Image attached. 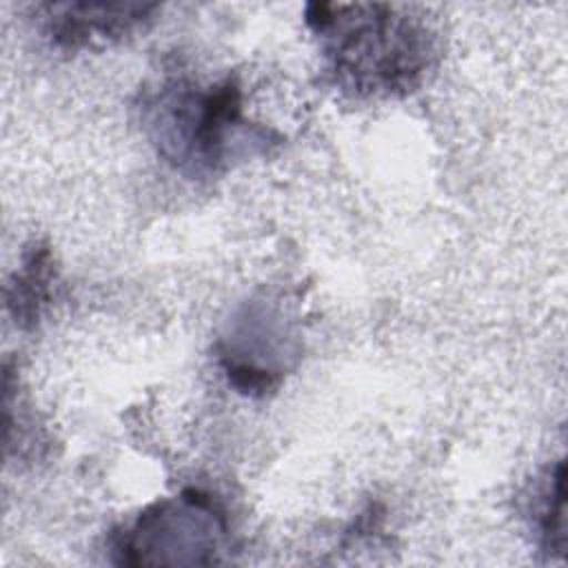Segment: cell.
Returning <instances> with one entry per match:
<instances>
[{
    "label": "cell",
    "instance_id": "cell-1",
    "mask_svg": "<svg viewBox=\"0 0 568 568\" xmlns=\"http://www.w3.org/2000/svg\"><path fill=\"white\" fill-rule=\"evenodd\" d=\"M306 22L322 38L335 84L353 95L408 93L435 60V33L410 7L315 2Z\"/></svg>",
    "mask_w": 568,
    "mask_h": 568
},
{
    "label": "cell",
    "instance_id": "cell-3",
    "mask_svg": "<svg viewBox=\"0 0 568 568\" xmlns=\"http://www.w3.org/2000/svg\"><path fill=\"white\" fill-rule=\"evenodd\" d=\"M226 524L213 501L186 490L175 501L166 499L144 510L131 530L124 532L118 550L126 564L162 561V552L191 550L195 561H204L200 552H213Z\"/></svg>",
    "mask_w": 568,
    "mask_h": 568
},
{
    "label": "cell",
    "instance_id": "cell-4",
    "mask_svg": "<svg viewBox=\"0 0 568 568\" xmlns=\"http://www.w3.org/2000/svg\"><path fill=\"white\" fill-rule=\"evenodd\" d=\"M158 4L142 2H49L40 4L47 36L64 49L120 40L153 18Z\"/></svg>",
    "mask_w": 568,
    "mask_h": 568
},
{
    "label": "cell",
    "instance_id": "cell-5",
    "mask_svg": "<svg viewBox=\"0 0 568 568\" xmlns=\"http://www.w3.org/2000/svg\"><path fill=\"white\" fill-rule=\"evenodd\" d=\"M55 268L49 248L33 246L7 286V308L16 324H33L40 317V311L49 304Z\"/></svg>",
    "mask_w": 568,
    "mask_h": 568
},
{
    "label": "cell",
    "instance_id": "cell-2",
    "mask_svg": "<svg viewBox=\"0 0 568 568\" xmlns=\"http://www.w3.org/2000/svg\"><path fill=\"white\" fill-rule=\"evenodd\" d=\"M146 106L160 153L193 175L222 169L240 133L251 129L242 115V89L231 78L209 87L186 78L166 80Z\"/></svg>",
    "mask_w": 568,
    "mask_h": 568
},
{
    "label": "cell",
    "instance_id": "cell-6",
    "mask_svg": "<svg viewBox=\"0 0 568 568\" xmlns=\"http://www.w3.org/2000/svg\"><path fill=\"white\" fill-rule=\"evenodd\" d=\"M541 499L535 508L537 526L546 541V548H564V462H559L541 486Z\"/></svg>",
    "mask_w": 568,
    "mask_h": 568
}]
</instances>
